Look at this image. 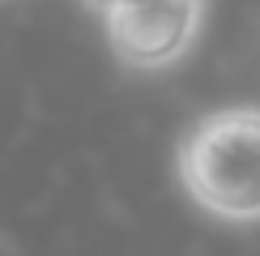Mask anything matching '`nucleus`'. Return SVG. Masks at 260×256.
<instances>
[{"mask_svg": "<svg viewBox=\"0 0 260 256\" xmlns=\"http://www.w3.org/2000/svg\"><path fill=\"white\" fill-rule=\"evenodd\" d=\"M175 175L192 205L218 222H260V107H222L188 128Z\"/></svg>", "mask_w": 260, "mask_h": 256, "instance_id": "f257e3e1", "label": "nucleus"}, {"mask_svg": "<svg viewBox=\"0 0 260 256\" xmlns=\"http://www.w3.org/2000/svg\"><path fill=\"white\" fill-rule=\"evenodd\" d=\"M124 5V0H120ZM133 5H175V0H133Z\"/></svg>", "mask_w": 260, "mask_h": 256, "instance_id": "20e7f679", "label": "nucleus"}, {"mask_svg": "<svg viewBox=\"0 0 260 256\" xmlns=\"http://www.w3.org/2000/svg\"><path fill=\"white\" fill-rule=\"evenodd\" d=\"M85 5H90V9H94V13H103V17H107V13H111V9H115V5H120V0H85Z\"/></svg>", "mask_w": 260, "mask_h": 256, "instance_id": "7ed1b4c3", "label": "nucleus"}, {"mask_svg": "<svg viewBox=\"0 0 260 256\" xmlns=\"http://www.w3.org/2000/svg\"><path fill=\"white\" fill-rule=\"evenodd\" d=\"M205 0H175V5H115L107 13V43L115 60L137 73H158L179 64L201 35Z\"/></svg>", "mask_w": 260, "mask_h": 256, "instance_id": "f03ea898", "label": "nucleus"}]
</instances>
